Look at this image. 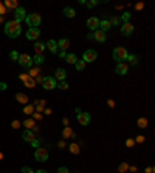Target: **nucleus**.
<instances>
[{"instance_id":"23","label":"nucleus","mask_w":155,"mask_h":173,"mask_svg":"<svg viewBox=\"0 0 155 173\" xmlns=\"http://www.w3.org/2000/svg\"><path fill=\"white\" fill-rule=\"evenodd\" d=\"M16 101L20 102V104H27V102H28V96L24 94V93H17V94H16Z\"/></svg>"},{"instance_id":"37","label":"nucleus","mask_w":155,"mask_h":173,"mask_svg":"<svg viewBox=\"0 0 155 173\" xmlns=\"http://www.w3.org/2000/svg\"><path fill=\"white\" fill-rule=\"evenodd\" d=\"M10 57H11L13 60H17V59H19V53H17V51H13V53L10 54Z\"/></svg>"},{"instance_id":"49","label":"nucleus","mask_w":155,"mask_h":173,"mask_svg":"<svg viewBox=\"0 0 155 173\" xmlns=\"http://www.w3.org/2000/svg\"><path fill=\"white\" fill-rule=\"evenodd\" d=\"M107 104H109V107H113V105H115V102H113V101H109Z\"/></svg>"},{"instance_id":"35","label":"nucleus","mask_w":155,"mask_h":173,"mask_svg":"<svg viewBox=\"0 0 155 173\" xmlns=\"http://www.w3.org/2000/svg\"><path fill=\"white\" fill-rule=\"evenodd\" d=\"M24 111H25V113H27V114H31V113H33V111H34V105H27V107H25V110H24Z\"/></svg>"},{"instance_id":"18","label":"nucleus","mask_w":155,"mask_h":173,"mask_svg":"<svg viewBox=\"0 0 155 173\" xmlns=\"http://www.w3.org/2000/svg\"><path fill=\"white\" fill-rule=\"evenodd\" d=\"M22 138H24V141H27V142H33L36 138H34V133L31 131V130H25L24 133H22Z\"/></svg>"},{"instance_id":"10","label":"nucleus","mask_w":155,"mask_h":173,"mask_svg":"<svg viewBox=\"0 0 155 173\" xmlns=\"http://www.w3.org/2000/svg\"><path fill=\"white\" fill-rule=\"evenodd\" d=\"M39 36H41V30H39V28H28V31H27V39H30V40H37Z\"/></svg>"},{"instance_id":"13","label":"nucleus","mask_w":155,"mask_h":173,"mask_svg":"<svg viewBox=\"0 0 155 173\" xmlns=\"http://www.w3.org/2000/svg\"><path fill=\"white\" fill-rule=\"evenodd\" d=\"M121 33H123L124 36H130V34L133 33V25H132L130 22H127V23L121 25Z\"/></svg>"},{"instance_id":"25","label":"nucleus","mask_w":155,"mask_h":173,"mask_svg":"<svg viewBox=\"0 0 155 173\" xmlns=\"http://www.w3.org/2000/svg\"><path fill=\"white\" fill-rule=\"evenodd\" d=\"M44 62H45V59H44L42 54H36V56L33 57V64H36V65H42Z\"/></svg>"},{"instance_id":"14","label":"nucleus","mask_w":155,"mask_h":173,"mask_svg":"<svg viewBox=\"0 0 155 173\" xmlns=\"http://www.w3.org/2000/svg\"><path fill=\"white\" fill-rule=\"evenodd\" d=\"M65 77H67V71L64 70V68H58L56 71H54V79L56 80H65Z\"/></svg>"},{"instance_id":"46","label":"nucleus","mask_w":155,"mask_h":173,"mask_svg":"<svg viewBox=\"0 0 155 173\" xmlns=\"http://www.w3.org/2000/svg\"><path fill=\"white\" fill-rule=\"evenodd\" d=\"M31 145H33L34 148H37V147H39V141H37V139H34V141L31 142Z\"/></svg>"},{"instance_id":"45","label":"nucleus","mask_w":155,"mask_h":173,"mask_svg":"<svg viewBox=\"0 0 155 173\" xmlns=\"http://www.w3.org/2000/svg\"><path fill=\"white\" fill-rule=\"evenodd\" d=\"M6 90V84L5 82H0V91H5Z\"/></svg>"},{"instance_id":"29","label":"nucleus","mask_w":155,"mask_h":173,"mask_svg":"<svg viewBox=\"0 0 155 173\" xmlns=\"http://www.w3.org/2000/svg\"><path fill=\"white\" fill-rule=\"evenodd\" d=\"M24 82H25V85H27L28 88H33V87H34V80H33L31 76H27V79H25Z\"/></svg>"},{"instance_id":"41","label":"nucleus","mask_w":155,"mask_h":173,"mask_svg":"<svg viewBox=\"0 0 155 173\" xmlns=\"http://www.w3.org/2000/svg\"><path fill=\"white\" fill-rule=\"evenodd\" d=\"M118 170H119V171H126V170H127V164H124V162H123V164L118 167Z\"/></svg>"},{"instance_id":"34","label":"nucleus","mask_w":155,"mask_h":173,"mask_svg":"<svg viewBox=\"0 0 155 173\" xmlns=\"http://www.w3.org/2000/svg\"><path fill=\"white\" fill-rule=\"evenodd\" d=\"M119 23H121V19H119V17L115 16V17L110 19V25H119Z\"/></svg>"},{"instance_id":"40","label":"nucleus","mask_w":155,"mask_h":173,"mask_svg":"<svg viewBox=\"0 0 155 173\" xmlns=\"http://www.w3.org/2000/svg\"><path fill=\"white\" fill-rule=\"evenodd\" d=\"M59 88H61V90H67V88H68V84H67V82H64V80H62V82H61V84H59Z\"/></svg>"},{"instance_id":"44","label":"nucleus","mask_w":155,"mask_h":173,"mask_svg":"<svg viewBox=\"0 0 155 173\" xmlns=\"http://www.w3.org/2000/svg\"><path fill=\"white\" fill-rule=\"evenodd\" d=\"M133 144H135V141H133V139H127V141H126V145H127V147H132Z\"/></svg>"},{"instance_id":"32","label":"nucleus","mask_w":155,"mask_h":173,"mask_svg":"<svg viewBox=\"0 0 155 173\" xmlns=\"http://www.w3.org/2000/svg\"><path fill=\"white\" fill-rule=\"evenodd\" d=\"M138 127L140 128H146L147 127V119L146 117H140L138 119Z\"/></svg>"},{"instance_id":"24","label":"nucleus","mask_w":155,"mask_h":173,"mask_svg":"<svg viewBox=\"0 0 155 173\" xmlns=\"http://www.w3.org/2000/svg\"><path fill=\"white\" fill-rule=\"evenodd\" d=\"M62 136H64V138H75V131H73L70 127H65L64 131H62Z\"/></svg>"},{"instance_id":"38","label":"nucleus","mask_w":155,"mask_h":173,"mask_svg":"<svg viewBox=\"0 0 155 173\" xmlns=\"http://www.w3.org/2000/svg\"><path fill=\"white\" fill-rule=\"evenodd\" d=\"M22 173H34V170L30 167H22Z\"/></svg>"},{"instance_id":"8","label":"nucleus","mask_w":155,"mask_h":173,"mask_svg":"<svg viewBox=\"0 0 155 173\" xmlns=\"http://www.w3.org/2000/svg\"><path fill=\"white\" fill-rule=\"evenodd\" d=\"M96 57H98V54H96L95 50H85L84 54H82V60H84L85 64H87V62H95Z\"/></svg>"},{"instance_id":"20","label":"nucleus","mask_w":155,"mask_h":173,"mask_svg":"<svg viewBox=\"0 0 155 173\" xmlns=\"http://www.w3.org/2000/svg\"><path fill=\"white\" fill-rule=\"evenodd\" d=\"M34 51H36L37 54H42V53L45 51V43H44V42H36V43H34Z\"/></svg>"},{"instance_id":"28","label":"nucleus","mask_w":155,"mask_h":173,"mask_svg":"<svg viewBox=\"0 0 155 173\" xmlns=\"http://www.w3.org/2000/svg\"><path fill=\"white\" fill-rule=\"evenodd\" d=\"M68 150H70V153H73V154H79V145L78 144H71L70 147H68Z\"/></svg>"},{"instance_id":"5","label":"nucleus","mask_w":155,"mask_h":173,"mask_svg":"<svg viewBox=\"0 0 155 173\" xmlns=\"http://www.w3.org/2000/svg\"><path fill=\"white\" fill-rule=\"evenodd\" d=\"M17 62H19L22 67H25V68H30V67L33 65V57H31L30 54H19V59H17Z\"/></svg>"},{"instance_id":"7","label":"nucleus","mask_w":155,"mask_h":173,"mask_svg":"<svg viewBox=\"0 0 155 173\" xmlns=\"http://www.w3.org/2000/svg\"><path fill=\"white\" fill-rule=\"evenodd\" d=\"M25 17H27V11H25V8H24V6H17V8L14 10V20L20 23L22 20H25Z\"/></svg>"},{"instance_id":"26","label":"nucleus","mask_w":155,"mask_h":173,"mask_svg":"<svg viewBox=\"0 0 155 173\" xmlns=\"http://www.w3.org/2000/svg\"><path fill=\"white\" fill-rule=\"evenodd\" d=\"M5 8L16 10L17 8V2H16V0H6V2H5Z\"/></svg>"},{"instance_id":"42","label":"nucleus","mask_w":155,"mask_h":173,"mask_svg":"<svg viewBox=\"0 0 155 173\" xmlns=\"http://www.w3.org/2000/svg\"><path fill=\"white\" fill-rule=\"evenodd\" d=\"M6 13V8H5V5H2V3H0V16H3Z\"/></svg>"},{"instance_id":"43","label":"nucleus","mask_w":155,"mask_h":173,"mask_svg":"<svg viewBox=\"0 0 155 173\" xmlns=\"http://www.w3.org/2000/svg\"><path fill=\"white\" fill-rule=\"evenodd\" d=\"M11 125H13V128H19V127H20V122H19V121H13Z\"/></svg>"},{"instance_id":"12","label":"nucleus","mask_w":155,"mask_h":173,"mask_svg":"<svg viewBox=\"0 0 155 173\" xmlns=\"http://www.w3.org/2000/svg\"><path fill=\"white\" fill-rule=\"evenodd\" d=\"M87 27H88L92 31L99 30V19H96V17H90V19L87 20Z\"/></svg>"},{"instance_id":"39","label":"nucleus","mask_w":155,"mask_h":173,"mask_svg":"<svg viewBox=\"0 0 155 173\" xmlns=\"http://www.w3.org/2000/svg\"><path fill=\"white\" fill-rule=\"evenodd\" d=\"M58 173H70V170L67 167H59L58 168Z\"/></svg>"},{"instance_id":"6","label":"nucleus","mask_w":155,"mask_h":173,"mask_svg":"<svg viewBox=\"0 0 155 173\" xmlns=\"http://www.w3.org/2000/svg\"><path fill=\"white\" fill-rule=\"evenodd\" d=\"M42 87L44 90H53L58 87V80L54 77H44L42 79Z\"/></svg>"},{"instance_id":"1","label":"nucleus","mask_w":155,"mask_h":173,"mask_svg":"<svg viewBox=\"0 0 155 173\" xmlns=\"http://www.w3.org/2000/svg\"><path fill=\"white\" fill-rule=\"evenodd\" d=\"M20 33H22V27H20L19 22H16V20L6 22V25H5V34H6L8 37L16 39V37L20 36Z\"/></svg>"},{"instance_id":"21","label":"nucleus","mask_w":155,"mask_h":173,"mask_svg":"<svg viewBox=\"0 0 155 173\" xmlns=\"http://www.w3.org/2000/svg\"><path fill=\"white\" fill-rule=\"evenodd\" d=\"M64 59H65V60H67V64H70V65H75V64L78 62V57H76V54H73V53L67 54Z\"/></svg>"},{"instance_id":"11","label":"nucleus","mask_w":155,"mask_h":173,"mask_svg":"<svg viewBox=\"0 0 155 173\" xmlns=\"http://www.w3.org/2000/svg\"><path fill=\"white\" fill-rule=\"evenodd\" d=\"M92 39H95V40H96V42H99V43H104V42H105V39H107V36H105V33H104V31L96 30V31L92 34Z\"/></svg>"},{"instance_id":"27","label":"nucleus","mask_w":155,"mask_h":173,"mask_svg":"<svg viewBox=\"0 0 155 173\" xmlns=\"http://www.w3.org/2000/svg\"><path fill=\"white\" fill-rule=\"evenodd\" d=\"M127 60L130 62V65H138V56H135V54H129Z\"/></svg>"},{"instance_id":"50","label":"nucleus","mask_w":155,"mask_h":173,"mask_svg":"<svg viewBox=\"0 0 155 173\" xmlns=\"http://www.w3.org/2000/svg\"><path fill=\"white\" fill-rule=\"evenodd\" d=\"M34 173H48L47 170H37V171H34Z\"/></svg>"},{"instance_id":"22","label":"nucleus","mask_w":155,"mask_h":173,"mask_svg":"<svg viewBox=\"0 0 155 173\" xmlns=\"http://www.w3.org/2000/svg\"><path fill=\"white\" fill-rule=\"evenodd\" d=\"M64 16H65V17H70V19H73V17L76 16V11H75L73 8L67 6V8H64Z\"/></svg>"},{"instance_id":"9","label":"nucleus","mask_w":155,"mask_h":173,"mask_svg":"<svg viewBox=\"0 0 155 173\" xmlns=\"http://www.w3.org/2000/svg\"><path fill=\"white\" fill-rule=\"evenodd\" d=\"M90 121H92V116H90L88 113H85V111L78 113V122H79L81 125H88Z\"/></svg>"},{"instance_id":"3","label":"nucleus","mask_w":155,"mask_h":173,"mask_svg":"<svg viewBox=\"0 0 155 173\" xmlns=\"http://www.w3.org/2000/svg\"><path fill=\"white\" fill-rule=\"evenodd\" d=\"M41 14H37V13H31V14H28L27 17H25V22L30 25V28H37L39 25H41Z\"/></svg>"},{"instance_id":"52","label":"nucleus","mask_w":155,"mask_h":173,"mask_svg":"<svg viewBox=\"0 0 155 173\" xmlns=\"http://www.w3.org/2000/svg\"><path fill=\"white\" fill-rule=\"evenodd\" d=\"M75 173H79V171H75Z\"/></svg>"},{"instance_id":"17","label":"nucleus","mask_w":155,"mask_h":173,"mask_svg":"<svg viewBox=\"0 0 155 173\" xmlns=\"http://www.w3.org/2000/svg\"><path fill=\"white\" fill-rule=\"evenodd\" d=\"M45 48H48V50H50V53H53V54H56V53H58V42L51 39V40H48V42H47V45H45Z\"/></svg>"},{"instance_id":"19","label":"nucleus","mask_w":155,"mask_h":173,"mask_svg":"<svg viewBox=\"0 0 155 173\" xmlns=\"http://www.w3.org/2000/svg\"><path fill=\"white\" fill-rule=\"evenodd\" d=\"M110 27H112V25H110V22H109V20H99V30H101V31L107 33Z\"/></svg>"},{"instance_id":"15","label":"nucleus","mask_w":155,"mask_h":173,"mask_svg":"<svg viewBox=\"0 0 155 173\" xmlns=\"http://www.w3.org/2000/svg\"><path fill=\"white\" fill-rule=\"evenodd\" d=\"M115 71H116V74H119V76H124V74H127V65H126L124 62H119V64L116 65Z\"/></svg>"},{"instance_id":"47","label":"nucleus","mask_w":155,"mask_h":173,"mask_svg":"<svg viewBox=\"0 0 155 173\" xmlns=\"http://www.w3.org/2000/svg\"><path fill=\"white\" fill-rule=\"evenodd\" d=\"M136 142H144V136H136Z\"/></svg>"},{"instance_id":"36","label":"nucleus","mask_w":155,"mask_h":173,"mask_svg":"<svg viewBox=\"0 0 155 173\" xmlns=\"http://www.w3.org/2000/svg\"><path fill=\"white\" fill-rule=\"evenodd\" d=\"M85 5H87L88 8H93V6L98 5V2H96V0H92V2H85Z\"/></svg>"},{"instance_id":"30","label":"nucleus","mask_w":155,"mask_h":173,"mask_svg":"<svg viewBox=\"0 0 155 173\" xmlns=\"http://www.w3.org/2000/svg\"><path fill=\"white\" fill-rule=\"evenodd\" d=\"M75 67H76L78 71H82V70L85 68V62H84V60H78V62L75 64Z\"/></svg>"},{"instance_id":"31","label":"nucleus","mask_w":155,"mask_h":173,"mask_svg":"<svg viewBox=\"0 0 155 173\" xmlns=\"http://www.w3.org/2000/svg\"><path fill=\"white\" fill-rule=\"evenodd\" d=\"M24 125L27 127V130H31V128L34 127V119H27V121L24 122Z\"/></svg>"},{"instance_id":"16","label":"nucleus","mask_w":155,"mask_h":173,"mask_svg":"<svg viewBox=\"0 0 155 173\" xmlns=\"http://www.w3.org/2000/svg\"><path fill=\"white\" fill-rule=\"evenodd\" d=\"M68 47H70V40L68 39H59V42H58V50H62V51H65V50H68Z\"/></svg>"},{"instance_id":"51","label":"nucleus","mask_w":155,"mask_h":173,"mask_svg":"<svg viewBox=\"0 0 155 173\" xmlns=\"http://www.w3.org/2000/svg\"><path fill=\"white\" fill-rule=\"evenodd\" d=\"M2 158H3V154H2V153H0V159H2Z\"/></svg>"},{"instance_id":"33","label":"nucleus","mask_w":155,"mask_h":173,"mask_svg":"<svg viewBox=\"0 0 155 173\" xmlns=\"http://www.w3.org/2000/svg\"><path fill=\"white\" fill-rule=\"evenodd\" d=\"M130 16H132V14H130V13H124V14H123V16H121V17H119V19H121V20H123V22H124V23H127V22H129V20H130Z\"/></svg>"},{"instance_id":"48","label":"nucleus","mask_w":155,"mask_h":173,"mask_svg":"<svg viewBox=\"0 0 155 173\" xmlns=\"http://www.w3.org/2000/svg\"><path fill=\"white\" fill-rule=\"evenodd\" d=\"M65 56H67V53L62 51V50H59V57H65Z\"/></svg>"},{"instance_id":"4","label":"nucleus","mask_w":155,"mask_h":173,"mask_svg":"<svg viewBox=\"0 0 155 173\" xmlns=\"http://www.w3.org/2000/svg\"><path fill=\"white\" fill-rule=\"evenodd\" d=\"M34 158H36V161H39V162H45V161L48 159V151H47V148L37 147V148L34 150Z\"/></svg>"},{"instance_id":"2","label":"nucleus","mask_w":155,"mask_h":173,"mask_svg":"<svg viewBox=\"0 0 155 173\" xmlns=\"http://www.w3.org/2000/svg\"><path fill=\"white\" fill-rule=\"evenodd\" d=\"M113 59L119 64V62H124L126 59H127V56H129V53H127V50L124 48V47H118V48H115L113 50Z\"/></svg>"}]
</instances>
